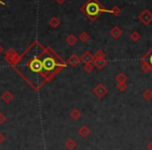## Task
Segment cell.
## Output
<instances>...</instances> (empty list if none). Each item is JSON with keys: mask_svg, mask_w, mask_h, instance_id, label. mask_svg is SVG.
Returning a JSON list of instances; mask_svg holds the SVG:
<instances>
[{"mask_svg": "<svg viewBox=\"0 0 152 150\" xmlns=\"http://www.w3.org/2000/svg\"><path fill=\"white\" fill-rule=\"evenodd\" d=\"M80 11L91 21H95L102 13H110V10L104 9L98 0H88L87 2L80 7Z\"/></svg>", "mask_w": 152, "mask_h": 150, "instance_id": "cell-1", "label": "cell"}, {"mask_svg": "<svg viewBox=\"0 0 152 150\" xmlns=\"http://www.w3.org/2000/svg\"><path fill=\"white\" fill-rule=\"evenodd\" d=\"M26 67L29 69L30 72H32V73H36V74H41V75H43V76L46 78V80H48L46 77V75H45V72H44V67H43V61L41 59H38V57H36V59H30L27 61V63H26Z\"/></svg>", "mask_w": 152, "mask_h": 150, "instance_id": "cell-2", "label": "cell"}, {"mask_svg": "<svg viewBox=\"0 0 152 150\" xmlns=\"http://www.w3.org/2000/svg\"><path fill=\"white\" fill-rule=\"evenodd\" d=\"M142 61V70L145 73L151 71L152 72V47L149 49L147 53L141 59Z\"/></svg>", "mask_w": 152, "mask_h": 150, "instance_id": "cell-3", "label": "cell"}, {"mask_svg": "<svg viewBox=\"0 0 152 150\" xmlns=\"http://www.w3.org/2000/svg\"><path fill=\"white\" fill-rule=\"evenodd\" d=\"M18 57L19 56H18L17 52H16V50H14L13 48H10L9 50L5 52V55H4L5 61H7V63L12 66L15 65L16 61H17V59H18Z\"/></svg>", "mask_w": 152, "mask_h": 150, "instance_id": "cell-4", "label": "cell"}, {"mask_svg": "<svg viewBox=\"0 0 152 150\" xmlns=\"http://www.w3.org/2000/svg\"><path fill=\"white\" fill-rule=\"evenodd\" d=\"M139 20L145 25H149L152 22V14L149 10L145 9L141 14L139 15Z\"/></svg>", "mask_w": 152, "mask_h": 150, "instance_id": "cell-5", "label": "cell"}, {"mask_svg": "<svg viewBox=\"0 0 152 150\" xmlns=\"http://www.w3.org/2000/svg\"><path fill=\"white\" fill-rule=\"evenodd\" d=\"M107 92H108L107 88H106L103 83H99V85H97L93 89V93L95 94L98 98H100V99H101V98H103L104 96L107 94Z\"/></svg>", "mask_w": 152, "mask_h": 150, "instance_id": "cell-6", "label": "cell"}, {"mask_svg": "<svg viewBox=\"0 0 152 150\" xmlns=\"http://www.w3.org/2000/svg\"><path fill=\"white\" fill-rule=\"evenodd\" d=\"M80 61H81L80 57H79L77 54H75V53H73V54H71L69 56L67 63L69 64L70 66H72V67H76V66L79 65V63H80Z\"/></svg>", "mask_w": 152, "mask_h": 150, "instance_id": "cell-7", "label": "cell"}, {"mask_svg": "<svg viewBox=\"0 0 152 150\" xmlns=\"http://www.w3.org/2000/svg\"><path fill=\"white\" fill-rule=\"evenodd\" d=\"M80 59L83 63L85 64H90V63H93L94 61V54L91 53L90 51H86L83 55L80 56Z\"/></svg>", "mask_w": 152, "mask_h": 150, "instance_id": "cell-8", "label": "cell"}, {"mask_svg": "<svg viewBox=\"0 0 152 150\" xmlns=\"http://www.w3.org/2000/svg\"><path fill=\"white\" fill-rule=\"evenodd\" d=\"M93 65L95 66V68L99 70H102L106 65H107V61L105 59H94Z\"/></svg>", "mask_w": 152, "mask_h": 150, "instance_id": "cell-9", "label": "cell"}, {"mask_svg": "<svg viewBox=\"0 0 152 150\" xmlns=\"http://www.w3.org/2000/svg\"><path fill=\"white\" fill-rule=\"evenodd\" d=\"M14 99V95L12 94V92L10 91H5L1 94V100H3V102L5 103H11Z\"/></svg>", "mask_w": 152, "mask_h": 150, "instance_id": "cell-10", "label": "cell"}, {"mask_svg": "<svg viewBox=\"0 0 152 150\" xmlns=\"http://www.w3.org/2000/svg\"><path fill=\"white\" fill-rule=\"evenodd\" d=\"M78 133L81 138L85 139V138H88L91 135V129H90L89 126H87V125H83V126L78 129Z\"/></svg>", "mask_w": 152, "mask_h": 150, "instance_id": "cell-11", "label": "cell"}, {"mask_svg": "<svg viewBox=\"0 0 152 150\" xmlns=\"http://www.w3.org/2000/svg\"><path fill=\"white\" fill-rule=\"evenodd\" d=\"M110 36H112L114 39H119L121 36H122L123 31H122V29L119 27V26H114V27L110 29Z\"/></svg>", "mask_w": 152, "mask_h": 150, "instance_id": "cell-12", "label": "cell"}, {"mask_svg": "<svg viewBox=\"0 0 152 150\" xmlns=\"http://www.w3.org/2000/svg\"><path fill=\"white\" fill-rule=\"evenodd\" d=\"M70 117H71V119L74 121L79 120L81 117V112L78 110V108H73V110L70 112Z\"/></svg>", "mask_w": 152, "mask_h": 150, "instance_id": "cell-13", "label": "cell"}, {"mask_svg": "<svg viewBox=\"0 0 152 150\" xmlns=\"http://www.w3.org/2000/svg\"><path fill=\"white\" fill-rule=\"evenodd\" d=\"M77 40H78L77 37L74 36L73 34H70L69 36L67 37V39H66V42H67L68 45H70V46H74V45L77 43Z\"/></svg>", "mask_w": 152, "mask_h": 150, "instance_id": "cell-14", "label": "cell"}, {"mask_svg": "<svg viewBox=\"0 0 152 150\" xmlns=\"http://www.w3.org/2000/svg\"><path fill=\"white\" fill-rule=\"evenodd\" d=\"M76 145H77V144H76L75 140H73V139H68L65 143V147L67 148L68 150H74L76 148Z\"/></svg>", "mask_w": 152, "mask_h": 150, "instance_id": "cell-15", "label": "cell"}, {"mask_svg": "<svg viewBox=\"0 0 152 150\" xmlns=\"http://www.w3.org/2000/svg\"><path fill=\"white\" fill-rule=\"evenodd\" d=\"M49 25L52 28H57L61 25V21H59V19L57 17H52L49 20Z\"/></svg>", "mask_w": 152, "mask_h": 150, "instance_id": "cell-16", "label": "cell"}, {"mask_svg": "<svg viewBox=\"0 0 152 150\" xmlns=\"http://www.w3.org/2000/svg\"><path fill=\"white\" fill-rule=\"evenodd\" d=\"M126 80H127V75L126 74H124V73H119L118 75L116 76V81L118 83H126Z\"/></svg>", "mask_w": 152, "mask_h": 150, "instance_id": "cell-17", "label": "cell"}, {"mask_svg": "<svg viewBox=\"0 0 152 150\" xmlns=\"http://www.w3.org/2000/svg\"><path fill=\"white\" fill-rule=\"evenodd\" d=\"M78 40L80 41V42H83V43H87L88 41L90 40V36L88 34V32H86V31H83L81 34H79V36H78Z\"/></svg>", "mask_w": 152, "mask_h": 150, "instance_id": "cell-18", "label": "cell"}, {"mask_svg": "<svg viewBox=\"0 0 152 150\" xmlns=\"http://www.w3.org/2000/svg\"><path fill=\"white\" fill-rule=\"evenodd\" d=\"M143 98L146 101H151L152 100V91L150 89H147L143 93Z\"/></svg>", "mask_w": 152, "mask_h": 150, "instance_id": "cell-19", "label": "cell"}, {"mask_svg": "<svg viewBox=\"0 0 152 150\" xmlns=\"http://www.w3.org/2000/svg\"><path fill=\"white\" fill-rule=\"evenodd\" d=\"M129 38H130V40L132 41V42H137V41H140V39H141V34L137 31H132L130 34V36H129Z\"/></svg>", "mask_w": 152, "mask_h": 150, "instance_id": "cell-20", "label": "cell"}, {"mask_svg": "<svg viewBox=\"0 0 152 150\" xmlns=\"http://www.w3.org/2000/svg\"><path fill=\"white\" fill-rule=\"evenodd\" d=\"M94 69H95V66L93 65V63L85 64V66H83V70H85L87 73H91V72H93Z\"/></svg>", "mask_w": 152, "mask_h": 150, "instance_id": "cell-21", "label": "cell"}, {"mask_svg": "<svg viewBox=\"0 0 152 150\" xmlns=\"http://www.w3.org/2000/svg\"><path fill=\"white\" fill-rule=\"evenodd\" d=\"M94 59H105V53L103 50H97L94 53Z\"/></svg>", "mask_w": 152, "mask_h": 150, "instance_id": "cell-22", "label": "cell"}, {"mask_svg": "<svg viewBox=\"0 0 152 150\" xmlns=\"http://www.w3.org/2000/svg\"><path fill=\"white\" fill-rule=\"evenodd\" d=\"M127 89V85L126 83H118L117 85V90H118L119 92H125Z\"/></svg>", "mask_w": 152, "mask_h": 150, "instance_id": "cell-23", "label": "cell"}, {"mask_svg": "<svg viewBox=\"0 0 152 150\" xmlns=\"http://www.w3.org/2000/svg\"><path fill=\"white\" fill-rule=\"evenodd\" d=\"M110 13H112L114 16H119L121 14V9L116 5V7H114L112 10H110Z\"/></svg>", "mask_w": 152, "mask_h": 150, "instance_id": "cell-24", "label": "cell"}, {"mask_svg": "<svg viewBox=\"0 0 152 150\" xmlns=\"http://www.w3.org/2000/svg\"><path fill=\"white\" fill-rule=\"evenodd\" d=\"M5 121H7V116L3 113H0V124H3Z\"/></svg>", "mask_w": 152, "mask_h": 150, "instance_id": "cell-25", "label": "cell"}, {"mask_svg": "<svg viewBox=\"0 0 152 150\" xmlns=\"http://www.w3.org/2000/svg\"><path fill=\"white\" fill-rule=\"evenodd\" d=\"M4 141H5V137H4V135H3V133L0 132V145H1V144H2Z\"/></svg>", "mask_w": 152, "mask_h": 150, "instance_id": "cell-26", "label": "cell"}, {"mask_svg": "<svg viewBox=\"0 0 152 150\" xmlns=\"http://www.w3.org/2000/svg\"><path fill=\"white\" fill-rule=\"evenodd\" d=\"M147 150H152V141L149 142V144L147 145Z\"/></svg>", "mask_w": 152, "mask_h": 150, "instance_id": "cell-27", "label": "cell"}, {"mask_svg": "<svg viewBox=\"0 0 152 150\" xmlns=\"http://www.w3.org/2000/svg\"><path fill=\"white\" fill-rule=\"evenodd\" d=\"M65 1H66V0H55V2L58 3V4H61V3H64Z\"/></svg>", "mask_w": 152, "mask_h": 150, "instance_id": "cell-28", "label": "cell"}, {"mask_svg": "<svg viewBox=\"0 0 152 150\" xmlns=\"http://www.w3.org/2000/svg\"><path fill=\"white\" fill-rule=\"evenodd\" d=\"M3 50H4V49H3V46L1 44H0V53H2Z\"/></svg>", "mask_w": 152, "mask_h": 150, "instance_id": "cell-29", "label": "cell"}]
</instances>
